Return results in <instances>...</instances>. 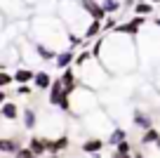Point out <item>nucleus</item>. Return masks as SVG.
Here are the masks:
<instances>
[{"label": "nucleus", "mask_w": 160, "mask_h": 158, "mask_svg": "<svg viewBox=\"0 0 160 158\" xmlns=\"http://www.w3.org/2000/svg\"><path fill=\"white\" fill-rule=\"evenodd\" d=\"M80 3V7L85 10V14L90 17V19H104L106 17V10H104V5L101 3H97V0H78Z\"/></svg>", "instance_id": "obj_2"}, {"label": "nucleus", "mask_w": 160, "mask_h": 158, "mask_svg": "<svg viewBox=\"0 0 160 158\" xmlns=\"http://www.w3.org/2000/svg\"><path fill=\"white\" fill-rule=\"evenodd\" d=\"M35 153H33V149L31 146H21L19 149V153H17V158H33Z\"/></svg>", "instance_id": "obj_23"}, {"label": "nucleus", "mask_w": 160, "mask_h": 158, "mask_svg": "<svg viewBox=\"0 0 160 158\" xmlns=\"http://www.w3.org/2000/svg\"><path fill=\"white\" fill-rule=\"evenodd\" d=\"M33 47H35V55H38L42 61H54V59H57V52H54V50H50L47 45H42L40 40H35Z\"/></svg>", "instance_id": "obj_9"}, {"label": "nucleus", "mask_w": 160, "mask_h": 158, "mask_svg": "<svg viewBox=\"0 0 160 158\" xmlns=\"http://www.w3.org/2000/svg\"><path fill=\"white\" fill-rule=\"evenodd\" d=\"M0 116H5L7 120H17L19 118V106H17L14 102H5L0 106Z\"/></svg>", "instance_id": "obj_13"}, {"label": "nucleus", "mask_w": 160, "mask_h": 158, "mask_svg": "<svg viewBox=\"0 0 160 158\" xmlns=\"http://www.w3.org/2000/svg\"><path fill=\"white\" fill-rule=\"evenodd\" d=\"M101 5H104L106 14H115L120 10V0H101Z\"/></svg>", "instance_id": "obj_21"}, {"label": "nucleus", "mask_w": 160, "mask_h": 158, "mask_svg": "<svg viewBox=\"0 0 160 158\" xmlns=\"http://www.w3.org/2000/svg\"><path fill=\"white\" fill-rule=\"evenodd\" d=\"M144 24H146V17L144 14H137L132 21H127V24H122V26H115L113 31H120V33H125V35H137Z\"/></svg>", "instance_id": "obj_4"}, {"label": "nucleus", "mask_w": 160, "mask_h": 158, "mask_svg": "<svg viewBox=\"0 0 160 158\" xmlns=\"http://www.w3.org/2000/svg\"><path fill=\"white\" fill-rule=\"evenodd\" d=\"M68 137L66 134H61V137H57V139H47V153L50 156H57V153H61V151H66V146H68Z\"/></svg>", "instance_id": "obj_6"}, {"label": "nucleus", "mask_w": 160, "mask_h": 158, "mask_svg": "<svg viewBox=\"0 0 160 158\" xmlns=\"http://www.w3.org/2000/svg\"><path fill=\"white\" fill-rule=\"evenodd\" d=\"M33 83H35V90H50V85H52V76L47 73V71H35Z\"/></svg>", "instance_id": "obj_11"}, {"label": "nucleus", "mask_w": 160, "mask_h": 158, "mask_svg": "<svg viewBox=\"0 0 160 158\" xmlns=\"http://www.w3.org/2000/svg\"><path fill=\"white\" fill-rule=\"evenodd\" d=\"M151 3H153V5H160V0H151Z\"/></svg>", "instance_id": "obj_27"}, {"label": "nucleus", "mask_w": 160, "mask_h": 158, "mask_svg": "<svg viewBox=\"0 0 160 158\" xmlns=\"http://www.w3.org/2000/svg\"><path fill=\"white\" fill-rule=\"evenodd\" d=\"M137 3H141V0H137Z\"/></svg>", "instance_id": "obj_29"}, {"label": "nucleus", "mask_w": 160, "mask_h": 158, "mask_svg": "<svg viewBox=\"0 0 160 158\" xmlns=\"http://www.w3.org/2000/svg\"><path fill=\"white\" fill-rule=\"evenodd\" d=\"M113 156H118V158L132 156V146H130V142H127V139H122V142H118V144H115V153H113Z\"/></svg>", "instance_id": "obj_19"}, {"label": "nucleus", "mask_w": 160, "mask_h": 158, "mask_svg": "<svg viewBox=\"0 0 160 158\" xmlns=\"http://www.w3.org/2000/svg\"><path fill=\"white\" fill-rule=\"evenodd\" d=\"M122 139H127V132H125L122 128H115L113 132L108 134V144H111V146H115V144L122 142Z\"/></svg>", "instance_id": "obj_20"}, {"label": "nucleus", "mask_w": 160, "mask_h": 158, "mask_svg": "<svg viewBox=\"0 0 160 158\" xmlns=\"http://www.w3.org/2000/svg\"><path fill=\"white\" fill-rule=\"evenodd\" d=\"M21 118H24V128L26 130H33L35 128V123H38V113H35L33 109H24V116H21Z\"/></svg>", "instance_id": "obj_16"}, {"label": "nucleus", "mask_w": 160, "mask_h": 158, "mask_svg": "<svg viewBox=\"0 0 160 158\" xmlns=\"http://www.w3.org/2000/svg\"><path fill=\"white\" fill-rule=\"evenodd\" d=\"M101 31H104V24H101L99 19H92L90 24L85 26V31H82V38H85V43H87V40H92V38H99Z\"/></svg>", "instance_id": "obj_7"}, {"label": "nucleus", "mask_w": 160, "mask_h": 158, "mask_svg": "<svg viewBox=\"0 0 160 158\" xmlns=\"http://www.w3.org/2000/svg\"><path fill=\"white\" fill-rule=\"evenodd\" d=\"M17 92H19L21 97H31V92H33V90H31V85H28V83H21L19 87H17Z\"/></svg>", "instance_id": "obj_24"}, {"label": "nucleus", "mask_w": 160, "mask_h": 158, "mask_svg": "<svg viewBox=\"0 0 160 158\" xmlns=\"http://www.w3.org/2000/svg\"><path fill=\"white\" fill-rule=\"evenodd\" d=\"M61 83H64L66 94H68V97H73L75 90H78V76H75V71H73V64L64 69V73H61Z\"/></svg>", "instance_id": "obj_3"}, {"label": "nucleus", "mask_w": 160, "mask_h": 158, "mask_svg": "<svg viewBox=\"0 0 160 158\" xmlns=\"http://www.w3.org/2000/svg\"><path fill=\"white\" fill-rule=\"evenodd\" d=\"M12 76H14V83L21 85V83H31V80L35 78V71H31V69H17Z\"/></svg>", "instance_id": "obj_15"}, {"label": "nucleus", "mask_w": 160, "mask_h": 158, "mask_svg": "<svg viewBox=\"0 0 160 158\" xmlns=\"http://www.w3.org/2000/svg\"><path fill=\"white\" fill-rule=\"evenodd\" d=\"M64 97H68L66 90H64V83H61V78H54L52 85H50V90H47V102H50L52 106H59Z\"/></svg>", "instance_id": "obj_1"}, {"label": "nucleus", "mask_w": 160, "mask_h": 158, "mask_svg": "<svg viewBox=\"0 0 160 158\" xmlns=\"http://www.w3.org/2000/svg\"><path fill=\"white\" fill-rule=\"evenodd\" d=\"M132 123H134L137 128H141V130L153 128V120H151V116H148V113H144L141 109H137L134 113H132Z\"/></svg>", "instance_id": "obj_8"}, {"label": "nucleus", "mask_w": 160, "mask_h": 158, "mask_svg": "<svg viewBox=\"0 0 160 158\" xmlns=\"http://www.w3.org/2000/svg\"><path fill=\"white\" fill-rule=\"evenodd\" d=\"M155 146H158V149H160V139H158V142H155Z\"/></svg>", "instance_id": "obj_28"}, {"label": "nucleus", "mask_w": 160, "mask_h": 158, "mask_svg": "<svg viewBox=\"0 0 160 158\" xmlns=\"http://www.w3.org/2000/svg\"><path fill=\"white\" fill-rule=\"evenodd\" d=\"M10 83H14V76H10L7 71L0 69V87H7Z\"/></svg>", "instance_id": "obj_22"}, {"label": "nucleus", "mask_w": 160, "mask_h": 158, "mask_svg": "<svg viewBox=\"0 0 160 158\" xmlns=\"http://www.w3.org/2000/svg\"><path fill=\"white\" fill-rule=\"evenodd\" d=\"M115 26H118V24H115V19H113L111 14H106V19H104V31H113Z\"/></svg>", "instance_id": "obj_25"}, {"label": "nucleus", "mask_w": 160, "mask_h": 158, "mask_svg": "<svg viewBox=\"0 0 160 158\" xmlns=\"http://www.w3.org/2000/svg\"><path fill=\"white\" fill-rule=\"evenodd\" d=\"M21 149V144L17 139H0V153H7V156H17Z\"/></svg>", "instance_id": "obj_10"}, {"label": "nucleus", "mask_w": 160, "mask_h": 158, "mask_svg": "<svg viewBox=\"0 0 160 158\" xmlns=\"http://www.w3.org/2000/svg\"><path fill=\"white\" fill-rule=\"evenodd\" d=\"M160 139V130L158 128H148L144 130V134H141V144H155Z\"/></svg>", "instance_id": "obj_17"}, {"label": "nucleus", "mask_w": 160, "mask_h": 158, "mask_svg": "<svg viewBox=\"0 0 160 158\" xmlns=\"http://www.w3.org/2000/svg\"><path fill=\"white\" fill-rule=\"evenodd\" d=\"M101 149H104V142L94 137V139H85L82 146H80V151L82 153H101Z\"/></svg>", "instance_id": "obj_12"}, {"label": "nucleus", "mask_w": 160, "mask_h": 158, "mask_svg": "<svg viewBox=\"0 0 160 158\" xmlns=\"http://www.w3.org/2000/svg\"><path fill=\"white\" fill-rule=\"evenodd\" d=\"M5 102H7V94H5V90L0 87V106H2V104H5Z\"/></svg>", "instance_id": "obj_26"}, {"label": "nucleus", "mask_w": 160, "mask_h": 158, "mask_svg": "<svg viewBox=\"0 0 160 158\" xmlns=\"http://www.w3.org/2000/svg\"><path fill=\"white\" fill-rule=\"evenodd\" d=\"M28 146L33 149L35 156H45V153H47V139H42V137H31V139H28Z\"/></svg>", "instance_id": "obj_14"}, {"label": "nucleus", "mask_w": 160, "mask_h": 158, "mask_svg": "<svg viewBox=\"0 0 160 158\" xmlns=\"http://www.w3.org/2000/svg\"><path fill=\"white\" fill-rule=\"evenodd\" d=\"M132 10H134V14H144V17L153 14V3H151V0H141V3H137Z\"/></svg>", "instance_id": "obj_18"}, {"label": "nucleus", "mask_w": 160, "mask_h": 158, "mask_svg": "<svg viewBox=\"0 0 160 158\" xmlns=\"http://www.w3.org/2000/svg\"><path fill=\"white\" fill-rule=\"evenodd\" d=\"M75 64V47H66L61 50V52H57V59H54V66L59 71H64L66 66Z\"/></svg>", "instance_id": "obj_5"}]
</instances>
